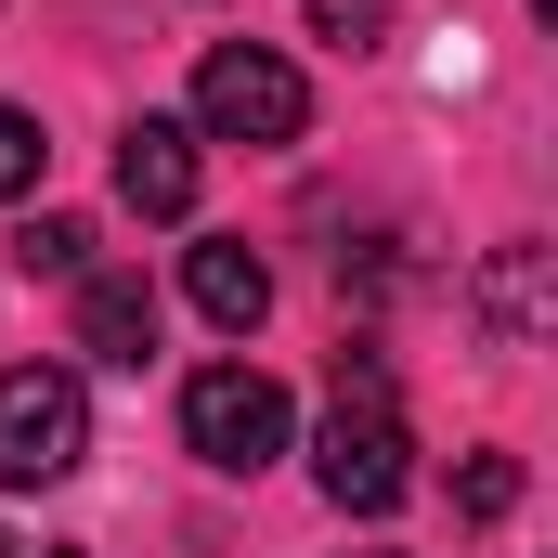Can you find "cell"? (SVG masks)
<instances>
[{
    "label": "cell",
    "instance_id": "6da1fadb",
    "mask_svg": "<svg viewBox=\"0 0 558 558\" xmlns=\"http://www.w3.org/2000/svg\"><path fill=\"white\" fill-rule=\"evenodd\" d=\"M312 481H325V507H351V520H390V507L416 494V428H403V390H390L377 351H338V403H325Z\"/></svg>",
    "mask_w": 558,
    "mask_h": 558
},
{
    "label": "cell",
    "instance_id": "7a4b0ae2",
    "mask_svg": "<svg viewBox=\"0 0 558 558\" xmlns=\"http://www.w3.org/2000/svg\"><path fill=\"white\" fill-rule=\"evenodd\" d=\"M195 131L208 143H299L312 131V78L286 52H260V39H221L195 65Z\"/></svg>",
    "mask_w": 558,
    "mask_h": 558
},
{
    "label": "cell",
    "instance_id": "3957f363",
    "mask_svg": "<svg viewBox=\"0 0 558 558\" xmlns=\"http://www.w3.org/2000/svg\"><path fill=\"white\" fill-rule=\"evenodd\" d=\"M92 454V390L65 364H13L0 377V494H39Z\"/></svg>",
    "mask_w": 558,
    "mask_h": 558
},
{
    "label": "cell",
    "instance_id": "277c9868",
    "mask_svg": "<svg viewBox=\"0 0 558 558\" xmlns=\"http://www.w3.org/2000/svg\"><path fill=\"white\" fill-rule=\"evenodd\" d=\"M286 428L299 416H286V390L260 377V364H208V377L182 390V441H195L221 481H260V468L286 454Z\"/></svg>",
    "mask_w": 558,
    "mask_h": 558
},
{
    "label": "cell",
    "instance_id": "5b68a950",
    "mask_svg": "<svg viewBox=\"0 0 558 558\" xmlns=\"http://www.w3.org/2000/svg\"><path fill=\"white\" fill-rule=\"evenodd\" d=\"M118 195H131L143 221H182L195 208V131L182 118H131L118 131Z\"/></svg>",
    "mask_w": 558,
    "mask_h": 558
},
{
    "label": "cell",
    "instance_id": "8992f818",
    "mask_svg": "<svg viewBox=\"0 0 558 558\" xmlns=\"http://www.w3.org/2000/svg\"><path fill=\"white\" fill-rule=\"evenodd\" d=\"M468 299H481L494 351H533V338H546V312H558V260H546V247H494Z\"/></svg>",
    "mask_w": 558,
    "mask_h": 558
},
{
    "label": "cell",
    "instance_id": "52a82bcc",
    "mask_svg": "<svg viewBox=\"0 0 558 558\" xmlns=\"http://www.w3.org/2000/svg\"><path fill=\"white\" fill-rule=\"evenodd\" d=\"M182 286H195V312H208L221 338H247V325L274 312V260H260L247 234H208V247L182 260Z\"/></svg>",
    "mask_w": 558,
    "mask_h": 558
},
{
    "label": "cell",
    "instance_id": "ba28073f",
    "mask_svg": "<svg viewBox=\"0 0 558 558\" xmlns=\"http://www.w3.org/2000/svg\"><path fill=\"white\" fill-rule=\"evenodd\" d=\"M78 351L92 364H143L156 351V286L143 274H78Z\"/></svg>",
    "mask_w": 558,
    "mask_h": 558
},
{
    "label": "cell",
    "instance_id": "9c48e42d",
    "mask_svg": "<svg viewBox=\"0 0 558 558\" xmlns=\"http://www.w3.org/2000/svg\"><path fill=\"white\" fill-rule=\"evenodd\" d=\"M520 507V454H468L454 468V520H507Z\"/></svg>",
    "mask_w": 558,
    "mask_h": 558
},
{
    "label": "cell",
    "instance_id": "30bf717a",
    "mask_svg": "<svg viewBox=\"0 0 558 558\" xmlns=\"http://www.w3.org/2000/svg\"><path fill=\"white\" fill-rule=\"evenodd\" d=\"M312 39H338V52H377V39H390V0H312Z\"/></svg>",
    "mask_w": 558,
    "mask_h": 558
},
{
    "label": "cell",
    "instance_id": "8fae6325",
    "mask_svg": "<svg viewBox=\"0 0 558 558\" xmlns=\"http://www.w3.org/2000/svg\"><path fill=\"white\" fill-rule=\"evenodd\" d=\"M39 156H52V143H39V118H26V105H0V208L39 182Z\"/></svg>",
    "mask_w": 558,
    "mask_h": 558
},
{
    "label": "cell",
    "instance_id": "7c38bea8",
    "mask_svg": "<svg viewBox=\"0 0 558 558\" xmlns=\"http://www.w3.org/2000/svg\"><path fill=\"white\" fill-rule=\"evenodd\" d=\"M13 260H26V274H78V260H92V234H78V221H26V234H13Z\"/></svg>",
    "mask_w": 558,
    "mask_h": 558
},
{
    "label": "cell",
    "instance_id": "4fadbf2b",
    "mask_svg": "<svg viewBox=\"0 0 558 558\" xmlns=\"http://www.w3.org/2000/svg\"><path fill=\"white\" fill-rule=\"evenodd\" d=\"M0 558H26V546H13V533H0Z\"/></svg>",
    "mask_w": 558,
    "mask_h": 558
}]
</instances>
